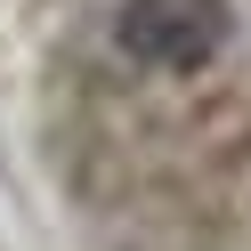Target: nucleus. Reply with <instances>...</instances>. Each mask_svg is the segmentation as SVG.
Segmentation results:
<instances>
[{
    "label": "nucleus",
    "instance_id": "obj_1",
    "mask_svg": "<svg viewBox=\"0 0 251 251\" xmlns=\"http://www.w3.org/2000/svg\"><path fill=\"white\" fill-rule=\"evenodd\" d=\"M235 33V0H122L114 8V49L146 73H202Z\"/></svg>",
    "mask_w": 251,
    "mask_h": 251
}]
</instances>
